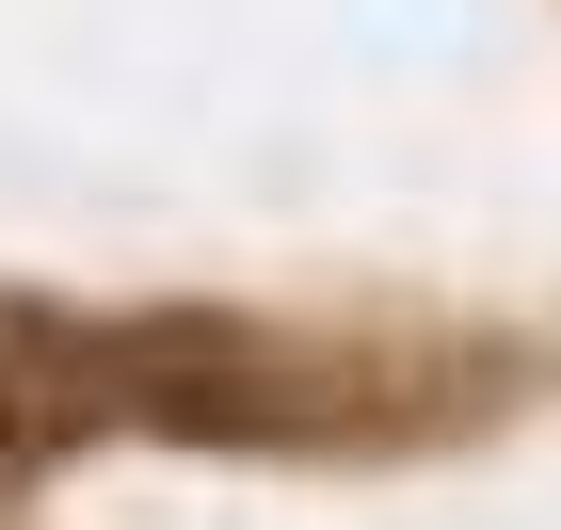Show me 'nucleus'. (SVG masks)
Here are the masks:
<instances>
[{
    "mask_svg": "<svg viewBox=\"0 0 561 530\" xmlns=\"http://www.w3.org/2000/svg\"><path fill=\"white\" fill-rule=\"evenodd\" d=\"M96 418H161V435H305L289 370L225 322H96Z\"/></svg>",
    "mask_w": 561,
    "mask_h": 530,
    "instance_id": "obj_1",
    "label": "nucleus"
}]
</instances>
